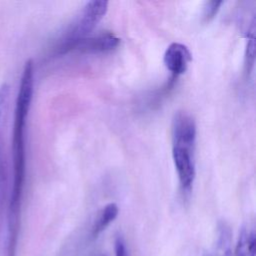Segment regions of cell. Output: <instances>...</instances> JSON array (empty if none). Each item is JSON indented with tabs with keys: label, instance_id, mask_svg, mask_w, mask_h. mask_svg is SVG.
Here are the masks:
<instances>
[{
	"label": "cell",
	"instance_id": "277c9868",
	"mask_svg": "<svg viewBox=\"0 0 256 256\" xmlns=\"http://www.w3.org/2000/svg\"><path fill=\"white\" fill-rule=\"evenodd\" d=\"M108 9V2L106 1H89L83 8L81 17L73 25V27L66 33L65 37L59 44L70 43L89 36L94 30L100 20L104 17Z\"/></svg>",
	"mask_w": 256,
	"mask_h": 256
},
{
	"label": "cell",
	"instance_id": "3957f363",
	"mask_svg": "<svg viewBox=\"0 0 256 256\" xmlns=\"http://www.w3.org/2000/svg\"><path fill=\"white\" fill-rule=\"evenodd\" d=\"M10 87L7 83L0 85V221L8 189V158L6 149V129L8 122Z\"/></svg>",
	"mask_w": 256,
	"mask_h": 256
},
{
	"label": "cell",
	"instance_id": "8992f818",
	"mask_svg": "<svg viewBox=\"0 0 256 256\" xmlns=\"http://www.w3.org/2000/svg\"><path fill=\"white\" fill-rule=\"evenodd\" d=\"M191 60L192 55L188 47L178 42L171 43L164 52L163 62L173 80L186 72Z\"/></svg>",
	"mask_w": 256,
	"mask_h": 256
},
{
	"label": "cell",
	"instance_id": "7a4b0ae2",
	"mask_svg": "<svg viewBox=\"0 0 256 256\" xmlns=\"http://www.w3.org/2000/svg\"><path fill=\"white\" fill-rule=\"evenodd\" d=\"M196 123L190 114L184 111L175 113L172 120V158L184 199L190 196L196 175Z\"/></svg>",
	"mask_w": 256,
	"mask_h": 256
},
{
	"label": "cell",
	"instance_id": "8fae6325",
	"mask_svg": "<svg viewBox=\"0 0 256 256\" xmlns=\"http://www.w3.org/2000/svg\"><path fill=\"white\" fill-rule=\"evenodd\" d=\"M223 2L222 1H208L205 3L204 7H203V14H202V18L204 22H209L210 20H212L216 14L218 13L220 6Z\"/></svg>",
	"mask_w": 256,
	"mask_h": 256
},
{
	"label": "cell",
	"instance_id": "9c48e42d",
	"mask_svg": "<svg viewBox=\"0 0 256 256\" xmlns=\"http://www.w3.org/2000/svg\"><path fill=\"white\" fill-rule=\"evenodd\" d=\"M234 256H255V231L253 227L247 225L241 229Z\"/></svg>",
	"mask_w": 256,
	"mask_h": 256
},
{
	"label": "cell",
	"instance_id": "4fadbf2b",
	"mask_svg": "<svg viewBox=\"0 0 256 256\" xmlns=\"http://www.w3.org/2000/svg\"><path fill=\"white\" fill-rule=\"evenodd\" d=\"M93 256H106V255H104V254H95Z\"/></svg>",
	"mask_w": 256,
	"mask_h": 256
},
{
	"label": "cell",
	"instance_id": "52a82bcc",
	"mask_svg": "<svg viewBox=\"0 0 256 256\" xmlns=\"http://www.w3.org/2000/svg\"><path fill=\"white\" fill-rule=\"evenodd\" d=\"M232 233L230 227L225 222H220L217 226L216 236L213 244L203 256H232Z\"/></svg>",
	"mask_w": 256,
	"mask_h": 256
},
{
	"label": "cell",
	"instance_id": "7c38bea8",
	"mask_svg": "<svg viewBox=\"0 0 256 256\" xmlns=\"http://www.w3.org/2000/svg\"><path fill=\"white\" fill-rule=\"evenodd\" d=\"M114 252L115 256H128V250L126 242L122 235H117L114 240Z\"/></svg>",
	"mask_w": 256,
	"mask_h": 256
},
{
	"label": "cell",
	"instance_id": "5b68a950",
	"mask_svg": "<svg viewBox=\"0 0 256 256\" xmlns=\"http://www.w3.org/2000/svg\"><path fill=\"white\" fill-rule=\"evenodd\" d=\"M120 43V39L111 32H104L94 36L66 43L59 44L57 47L58 54H65L70 51H80L84 53H103L114 50Z\"/></svg>",
	"mask_w": 256,
	"mask_h": 256
},
{
	"label": "cell",
	"instance_id": "6da1fadb",
	"mask_svg": "<svg viewBox=\"0 0 256 256\" xmlns=\"http://www.w3.org/2000/svg\"><path fill=\"white\" fill-rule=\"evenodd\" d=\"M34 64L27 60L22 71L15 102L12 134L13 182L7 207L6 256H16L21 223L22 195L26 170V124L33 96Z\"/></svg>",
	"mask_w": 256,
	"mask_h": 256
},
{
	"label": "cell",
	"instance_id": "30bf717a",
	"mask_svg": "<svg viewBox=\"0 0 256 256\" xmlns=\"http://www.w3.org/2000/svg\"><path fill=\"white\" fill-rule=\"evenodd\" d=\"M255 61V18L252 19L251 26L249 28V32L247 35V44L245 49V57H244V68L247 76L250 75L252 69L254 67Z\"/></svg>",
	"mask_w": 256,
	"mask_h": 256
},
{
	"label": "cell",
	"instance_id": "ba28073f",
	"mask_svg": "<svg viewBox=\"0 0 256 256\" xmlns=\"http://www.w3.org/2000/svg\"><path fill=\"white\" fill-rule=\"evenodd\" d=\"M118 212L119 209L115 203H109L101 209L91 228L90 236L93 240L98 238L99 235L110 225V223L117 218Z\"/></svg>",
	"mask_w": 256,
	"mask_h": 256
}]
</instances>
